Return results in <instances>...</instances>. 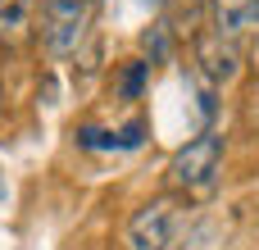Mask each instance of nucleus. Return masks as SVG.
<instances>
[{"label":"nucleus","instance_id":"obj_1","mask_svg":"<svg viewBox=\"0 0 259 250\" xmlns=\"http://www.w3.org/2000/svg\"><path fill=\"white\" fill-rule=\"evenodd\" d=\"M223 155H228L223 132H214V128L196 132L187 146L173 150V159H168V169H164L168 191L182 196V200H191V196H209V191L219 187V178H223Z\"/></svg>","mask_w":259,"mask_h":250},{"label":"nucleus","instance_id":"obj_2","mask_svg":"<svg viewBox=\"0 0 259 250\" xmlns=\"http://www.w3.org/2000/svg\"><path fill=\"white\" fill-rule=\"evenodd\" d=\"M187 228V200L164 191L137 205L123 223V250H173Z\"/></svg>","mask_w":259,"mask_h":250},{"label":"nucleus","instance_id":"obj_3","mask_svg":"<svg viewBox=\"0 0 259 250\" xmlns=\"http://www.w3.org/2000/svg\"><path fill=\"white\" fill-rule=\"evenodd\" d=\"M91 5L96 0H41L36 5L41 9V27L36 32H41L46 55H55V59L77 55L87 27H91Z\"/></svg>","mask_w":259,"mask_h":250},{"label":"nucleus","instance_id":"obj_4","mask_svg":"<svg viewBox=\"0 0 259 250\" xmlns=\"http://www.w3.org/2000/svg\"><path fill=\"white\" fill-rule=\"evenodd\" d=\"M196 64H200V73L209 77V87H228V82L241 73V46H237L232 36L205 32V36H196Z\"/></svg>","mask_w":259,"mask_h":250},{"label":"nucleus","instance_id":"obj_5","mask_svg":"<svg viewBox=\"0 0 259 250\" xmlns=\"http://www.w3.org/2000/svg\"><path fill=\"white\" fill-rule=\"evenodd\" d=\"M146 141V123L141 118H132L127 128H77V146L82 150H132V146H141Z\"/></svg>","mask_w":259,"mask_h":250},{"label":"nucleus","instance_id":"obj_6","mask_svg":"<svg viewBox=\"0 0 259 250\" xmlns=\"http://www.w3.org/2000/svg\"><path fill=\"white\" fill-rule=\"evenodd\" d=\"M205 5H209V32L237 41L250 27V0H205Z\"/></svg>","mask_w":259,"mask_h":250},{"label":"nucleus","instance_id":"obj_7","mask_svg":"<svg viewBox=\"0 0 259 250\" xmlns=\"http://www.w3.org/2000/svg\"><path fill=\"white\" fill-rule=\"evenodd\" d=\"M36 5H41V0H0V41H5V46H14V41L27 36Z\"/></svg>","mask_w":259,"mask_h":250},{"label":"nucleus","instance_id":"obj_8","mask_svg":"<svg viewBox=\"0 0 259 250\" xmlns=\"http://www.w3.org/2000/svg\"><path fill=\"white\" fill-rule=\"evenodd\" d=\"M146 87H150V59H127V64L118 68V77H114V91H118L123 100H141Z\"/></svg>","mask_w":259,"mask_h":250},{"label":"nucleus","instance_id":"obj_9","mask_svg":"<svg viewBox=\"0 0 259 250\" xmlns=\"http://www.w3.org/2000/svg\"><path fill=\"white\" fill-rule=\"evenodd\" d=\"M250 27H259V0H250Z\"/></svg>","mask_w":259,"mask_h":250},{"label":"nucleus","instance_id":"obj_10","mask_svg":"<svg viewBox=\"0 0 259 250\" xmlns=\"http://www.w3.org/2000/svg\"><path fill=\"white\" fill-rule=\"evenodd\" d=\"M173 250H196V246H187V241H178V246H173Z\"/></svg>","mask_w":259,"mask_h":250},{"label":"nucleus","instance_id":"obj_11","mask_svg":"<svg viewBox=\"0 0 259 250\" xmlns=\"http://www.w3.org/2000/svg\"><path fill=\"white\" fill-rule=\"evenodd\" d=\"M155 5H159V0H155Z\"/></svg>","mask_w":259,"mask_h":250}]
</instances>
